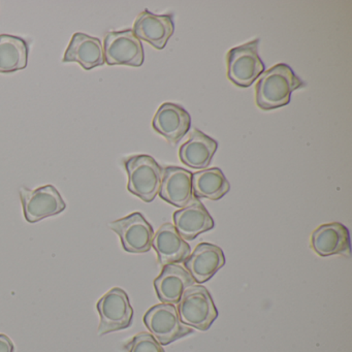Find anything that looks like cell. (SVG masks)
<instances>
[{
  "mask_svg": "<svg viewBox=\"0 0 352 352\" xmlns=\"http://www.w3.org/2000/svg\"><path fill=\"white\" fill-rule=\"evenodd\" d=\"M174 223L178 234L185 241H192L214 228V220L199 199L174 213Z\"/></svg>",
  "mask_w": 352,
  "mask_h": 352,
  "instance_id": "9a60e30c",
  "label": "cell"
},
{
  "mask_svg": "<svg viewBox=\"0 0 352 352\" xmlns=\"http://www.w3.org/2000/svg\"><path fill=\"white\" fill-rule=\"evenodd\" d=\"M30 47L20 36L0 34V73L9 74L26 69Z\"/></svg>",
  "mask_w": 352,
  "mask_h": 352,
  "instance_id": "ffe728a7",
  "label": "cell"
},
{
  "mask_svg": "<svg viewBox=\"0 0 352 352\" xmlns=\"http://www.w3.org/2000/svg\"><path fill=\"white\" fill-rule=\"evenodd\" d=\"M177 311L184 324L201 331H208L218 317L211 294L201 285H192L185 290Z\"/></svg>",
  "mask_w": 352,
  "mask_h": 352,
  "instance_id": "3957f363",
  "label": "cell"
},
{
  "mask_svg": "<svg viewBox=\"0 0 352 352\" xmlns=\"http://www.w3.org/2000/svg\"><path fill=\"white\" fill-rule=\"evenodd\" d=\"M258 45L257 38L228 53V77L234 85L250 87L265 72V63L258 55Z\"/></svg>",
  "mask_w": 352,
  "mask_h": 352,
  "instance_id": "277c9868",
  "label": "cell"
},
{
  "mask_svg": "<svg viewBox=\"0 0 352 352\" xmlns=\"http://www.w3.org/2000/svg\"><path fill=\"white\" fill-rule=\"evenodd\" d=\"M152 247L160 265L183 263L190 255V246L181 238L173 224L164 223L154 234Z\"/></svg>",
  "mask_w": 352,
  "mask_h": 352,
  "instance_id": "ac0fdd59",
  "label": "cell"
},
{
  "mask_svg": "<svg viewBox=\"0 0 352 352\" xmlns=\"http://www.w3.org/2000/svg\"><path fill=\"white\" fill-rule=\"evenodd\" d=\"M96 308L100 317L98 336L122 331L133 324V309L122 288L109 290L98 300Z\"/></svg>",
  "mask_w": 352,
  "mask_h": 352,
  "instance_id": "5b68a950",
  "label": "cell"
},
{
  "mask_svg": "<svg viewBox=\"0 0 352 352\" xmlns=\"http://www.w3.org/2000/svg\"><path fill=\"white\" fill-rule=\"evenodd\" d=\"M63 63H79L85 71L104 65V47L100 38L77 32L72 36Z\"/></svg>",
  "mask_w": 352,
  "mask_h": 352,
  "instance_id": "e0dca14e",
  "label": "cell"
},
{
  "mask_svg": "<svg viewBox=\"0 0 352 352\" xmlns=\"http://www.w3.org/2000/svg\"><path fill=\"white\" fill-rule=\"evenodd\" d=\"M104 54L108 65L140 67L145 59L143 45L131 30L108 32L104 36Z\"/></svg>",
  "mask_w": 352,
  "mask_h": 352,
  "instance_id": "ba28073f",
  "label": "cell"
},
{
  "mask_svg": "<svg viewBox=\"0 0 352 352\" xmlns=\"http://www.w3.org/2000/svg\"><path fill=\"white\" fill-rule=\"evenodd\" d=\"M13 342L7 335H0V352H14Z\"/></svg>",
  "mask_w": 352,
  "mask_h": 352,
  "instance_id": "603a6c76",
  "label": "cell"
},
{
  "mask_svg": "<svg viewBox=\"0 0 352 352\" xmlns=\"http://www.w3.org/2000/svg\"><path fill=\"white\" fill-rule=\"evenodd\" d=\"M144 323L160 345H168L193 333V329L181 321L174 305L162 302L151 307L144 315Z\"/></svg>",
  "mask_w": 352,
  "mask_h": 352,
  "instance_id": "8992f818",
  "label": "cell"
},
{
  "mask_svg": "<svg viewBox=\"0 0 352 352\" xmlns=\"http://www.w3.org/2000/svg\"><path fill=\"white\" fill-rule=\"evenodd\" d=\"M125 352H166L149 333H140L124 345Z\"/></svg>",
  "mask_w": 352,
  "mask_h": 352,
  "instance_id": "7402d4cb",
  "label": "cell"
},
{
  "mask_svg": "<svg viewBox=\"0 0 352 352\" xmlns=\"http://www.w3.org/2000/svg\"><path fill=\"white\" fill-rule=\"evenodd\" d=\"M218 143L209 135L195 129L188 141L181 146L179 157L185 166L197 170H206L217 151Z\"/></svg>",
  "mask_w": 352,
  "mask_h": 352,
  "instance_id": "d6986e66",
  "label": "cell"
},
{
  "mask_svg": "<svg viewBox=\"0 0 352 352\" xmlns=\"http://www.w3.org/2000/svg\"><path fill=\"white\" fill-rule=\"evenodd\" d=\"M313 250L327 257L339 254L350 257V236L347 228L339 222L322 224L313 232L311 236Z\"/></svg>",
  "mask_w": 352,
  "mask_h": 352,
  "instance_id": "5bb4252c",
  "label": "cell"
},
{
  "mask_svg": "<svg viewBox=\"0 0 352 352\" xmlns=\"http://www.w3.org/2000/svg\"><path fill=\"white\" fill-rule=\"evenodd\" d=\"M305 84L292 67L280 63L263 72L255 86V102L261 110L269 111L287 106L294 90Z\"/></svg>",
  "mask_w": 352,
  "mask_h": 352,
  "instance_id": "6da1fadb",
  "label": "cell"
},
{
  "mask_svg": "<svg viewBox=\"0 0 352 352\" xmlns=\"http://www.w3.org/2000/svg\"><path fill=\"white\" fill-rule=\"evenodd\" d=\"M183 263L195 282L205 283L226 265V257L220 247L201 243Z\"/></svg>",
  "mask_w": 352,
  "mask_h": 352,
  "instance_id": "4fadbf2b",
  "label": "cell"
},
{
  "mask_svg": "<svg viewBox=\"0 0 352 352\" xmlns=\"http://www.w3.org/2000/svg\"><path fill=\"white\" fill-rule=\"evenodd\" d=\"M129 176L127 190L145 203L154 201L162 183L164 168L149 155H135L124 162Z\"/></svg>",
  "mask_w": 352,
  "mask_h": 352,
  "instance_id": "7a4b0ae2",
  "label": "cell"
},
{
  "mask_svg": "<svg viewBox=\"0 0 352 352\" xmlns=\"http://www.w3.org/2000/svg\"><path fill=\"white\" fill-rule=\"evenodd\" d=\"M230 185L220 168H206L192 174V193L195 199L218 201L230 191Z\"/></svg>",
  "mask_w": 352,
  "mask_h": 352,
  "instance_id": "44dd1931",
  "label": "cell"
},
{
  "mask_svg": "<svg viewBox=\"0 0 352 352\" xmlns=\"http://www.w3.org/2000/svg\"><path fill=\"white\" fill-rule=\"evenodd\" d=\"M24 217L30 223H36L45 218L63 213L67 208L59 191L53 185L38 187V189L20 188Z\"/></svg>",
  "mask_w": 352,
  "mask_h": 352,
  "instance_id": "52a82bcc",
  "label": "cell"
},
{
  "mask_svg": "<svg viewBox=\"0 0 352 352\" xmlns=\"http://www.w3.org/2000/svg\"><path fill=\"white\" fill-rule=\"evenodd\" d=\"M189 113L179 104L164 102L158 109L152 121V126L168 143L176 145L190 129Z\"/></svg>",
  "mask_w": 352,
  "mask_h": 352,
  "instance_id": "30bf717a",
  "label": "cell"
},
{
  "mask_svg": "<svg viewBox=\"0 0 352 352\" xmlns=\"http://www.w3.org/2000/svg\"><path fill=\"white\" fill-rule=\"evenodd\" d=\"M158 195L164 201L175 207H186L195 199L192 173L178 166L164 168Z\"/></svg>",
  "mask_w": 352,
  "mask_h": 352,
  "instance_id": "8fae6325",
  "label": "cell"
},
{
  "mask_svg": "<svg viewBox=\"0 0 352 352\" xmlns=\"http://www.w3.org/2000/svg\"><path fill=\"white\" fill-rule=\"evenodd\" d=\"M109 228L118 234L126 252L146 253L151 249L153 228L139 212L110 222Z\"/></svg>",
  "mask_w": 352,
  "mask_h": 352,
  "instance_id": "9c48e42d",
  "label": "cell"
},
{
  "mask_svg": "<svg viewBox=\"0 0 352 352\" xmlns=\"http://www.w3.org/2000/svg\"><path fill=\"white\" fill-rule=\"evenodd\" d=\"M195 283V279L184 267L173 263L164 265L153 284L158 298L164 304L175 305L180 302L185 290Z\"/></svg>",
  "mask_w": 352,
  "mask_h": 352,
  "instance_id": "2e32d148",
  "label": "cell"
},
{
  "mask_svg": "<svg viewBox=\"0 0 352 352\" xmlns=\"http://www.w3.org/2000/svg\"><path fill=\"white\" fill-rule=\"evenodd\" d=\"M133 32L140 41H145L157 50H162L174 34L173 16L155 15L145 10L135 20Z\"/></svg>",
  "mask_w": 352,
  "mask_h": 352,
  "instance_id": "7c38bea8",
  "label": "cell"
}]
</instances>
